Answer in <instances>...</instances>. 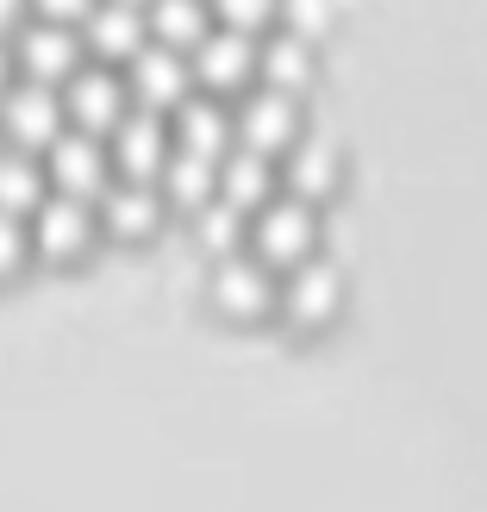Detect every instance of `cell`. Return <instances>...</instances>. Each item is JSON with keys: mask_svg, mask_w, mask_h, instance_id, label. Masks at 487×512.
I'll return each instance as SVG.
<instances>
[{"mask_svg": "<svg viewBox=\"0 0 487 512\" xmlns=\"http://www.w3.org/2000/svg\"><path fill=\"white\" fill-rule=\"evenodd\" d=\"M125 63H132V75H125V94H138V107L157 113V107H182V100H188L194 69H188V57H182L175 44H157V38H150V44H138Z\"/></svg>", "mask_w": 487, "mask_h": 512, "instance_id": "obj_9", "label": "cell"}, {"mask_svg": "<svg viewBox=\"0 0 487 512\" xmlns=\"http://www.w3.org/2000/svg\"><path fill=\"white\" fill-rule=\"evenodd\" d=\"M269 188H275V169H269V157H263V150L232 144V150L219 157V200H232L238 213H256L263 200H275Z\"/></svg>", "mask_w": 487, "mask_h": 512, "instance_id": "obj_14", "label": "cell"}, {"mask_svg": "<svg viewBox=\"0 0 487 512\" xmlns=\"http://www.w3.org/2000/svg\"><path fill=\"white\" fill-rule=\"evenodd\" d=\"M163 219V200L150 182H113L100 194V225H107L113 238H150Z\"/></svg>", "mask_w": 487, "mask_h": 512, "instance_id": "obj_17", "label": "cell"}, {"mask_svg": "<svg viewBox=\"0 0 487 512\" xmlns=\"http://www.w3.org/2000/svg\"><path fill=\"white\" fill-rule=\"evenodd\" d=\"M25 13H32V0H0V38H7V32H19V25H25Z\"/></svg>", "mask_w": 487, "mask_h": 512, "instance_id": "obj_27", "label": "cell"}, {"mask_svg": "<svg viewBox=\"0 0 487 512\" xmlns=\"http://www.w3.org/2000/svg\"><path fill=\"white\" fill-rule=\"evenodd\" d=\"M25 250H32V232H25L13 213H0V281H7V275L25 263Z\"/></svg>", "mask_w": 487, "mask_h": 512, "instance_id": "obj_24", "label": "cell"}, {"mask_svg": "<svg viewBox=\"0 0 487 512\" xmlns=\"http://www.w3.org/2000/svg\"><path fill=\"white\" fill-rule=\"evenodd\" d=\"M144 25L157 32V44L194 50L213 32V0H144Z\"/></svg>", "mask_w": 487, "mask_h": 512, "instance_id": "obj_18", "label": "cell"}, {"mask_svg": "<svg viewBox=\"0 0 487 512\" xmlns=\"http://www.w3.org/2000/svg\"><path fill=\"white\" fill-rule=\"evenodd\" d=\"M13 63L25 82H69L75 69H82V38H75V25L63 19H25L19 38H13Z\"/></svg>", "mask_w": 487, "mask_h": 512, "instance_id": "obj_4", "label": "cell"}, {"mask_svg": "<svg viewBox=\"0 0 487 512\" xmlns=\"http://www.w3.org/2000/svg\"><path fill=\"white\" fill-rule=\"evenodd\" d=\"M113 169H119V182H163V163H169V125L150 113V107H138V113H125L119 125H113Z\"/></svg>", "mask_w": 487, "mask_h": 512, "instance_id": "obj_7", "label": "cell"}, {"mask_svg": "<svg viewBox=\"0 0 487 512\" xmlns=\"http://www.w3.org/2000/svg\"><path fill=\"white\" fill-rule=\"evenodd\" d=\"M94 238V207L75 194H44L32 207V250L38 256H82Z\"/></svg>", "mask_w": 487, "mask_h": 512, "instance_id": "obj_12", "label": "cell"}, {"mask_svg": "<svg viewBox=\"0 0 487 512\" xmlns=\"http://www.w3.org/2000/svg\"><path fill=\"white\" fill-rule=\"evenodd\" d=\"M281 175H288V194L319 200V194L338 188V150L319 144V138H294V144H288V163H281Z\"/></svg>", "mask_w": 487, "mask_h": 512, "instance_id": "obj_19", "label": "cell"}, {"mask_svg": "<svg viewBox=\"0 0 487 512\" xmlns=\"http://www.w3.org/2000/svg\"><path fill=\"white\" fill-rule=\"evenodd\" d=\"M63 113H69V125H75V132H94V138H107L113 125H119L125 113H132V107H125V82H119L113 69H94V63H82V69H75L69 82H63Z\"/></svg>", "mask_w": 487, "mask_h": 512, "instance_id": "obj_8", "label": "cell"}, {"mask_svg": "<svg viewBox=\"0 0 487 512\" xmlns=\"http://www.w3.org/2000/svg\"><path fill=\"white\" fill-rule=\"evenodd\" d=\"M213 19L232 25V32H263V25L275 19V0H213Z\"/></svg>", "mask_w": 487, "mask_h": 512, "instance_id": "obj_23", "label": "cell"}, {"mask_svg": "<svg viewBox=\"0 0 487 512\" xmlns=\"http://www.w3.org/2000/svg\"><path fill=\"white\" fill-rule=\"evenodd\" d=\"M138 7H144V0H138Z\"/></svg>", "mask_w": 487, "mask_h": 512, "instance_id": "obj_29", "label": "cell"}, {"mask_svg": "<svg viewBox=\"0 0 487 512\" xmlns=\"http://www.w3.org/2000/svg\"><path fill=\"white\" fill-rule=\"evenodd\" d=\"M250 238H256V256H263L269 269H294L313 256V238H319V225H313V200H300V194H275L256 207L250 219Z\"/></svg>", "mask_w": 487, "mask_h": 512, "instance_id": "obj_1", "label": "cell"}, {"mask_svg": "<svg viewBox=\"0 0 487 512\" xmlns=\"http://www.w3.org/2000/svg\"><path fill=\"white\" fill-rule=\"evenodd\" d=\"M194 219H200V244H207L213 256H232V250L244 244V213L232 207V200H219V194H213Z\"/></svg>", "mask_w": 487, "mask_h": 512, "instance_id": "obj_22", "label": "cell"}, {"mask_svg": "<svg viewBox=\"0 0 487 512\" xmlns=\"http://www.w3.org/2000/svg\"><path fill=\"white\" fill-rule=\"evenodd\" d=\"M0 132H7L19 150H50L69 132V113H63V94L50 82H19L0 94Z\"/></svg>", "mask_w": 487, "mask_h": 512, "instance_id": "obj_2", "label": "cell"}, {"mask_svg": "<svg viewBox=\"0 0 487 512\" xmlns=\"http://www.w3.org/2000/svg\"><path fill=\"white\" fill-rule=\"evenodd\" d=\"M213 300L232 319H263L281 300V281H275V269L263 263V256L232 250V256H219V269H213Z\"/></svg>", "mask_w": 487, "mask_h": 512, "instance_id": "obj_10", "label": "cell"}, {"mask_svg": "<svg viewBox=\"0 0 487 512\" xmlns=\"http://www.w3.org/2000/svg\"><path fill=\"white\" fill-rule=\"evenodd\" d=\"M44 200V169H38V157L32 150H0V213H32Z\"/></svg>", "mask_w": 487, "mask_h": 512, "instance_id": "obj_21", "label": "cell"}, {"mask_svg": "<svg viewBox=\"0 0 487 512\" xmlns=\"http://www.w3.org/2000/svg\"><path fill=\"white\" fill-rule=\"evenodd\" d=\"M325 7H331V0H275V13L288 19V32H300V38L325 25Z\"/></svg>", "mask_w": 487, "mask_h": 512, "instance_id": "obj_25", "label": "cell"}, {"mask_svg": "<svg viewBox=\"0 0 487 512\" xmlns=\"http://www.w3.org/2000/svg\"><path fill=\"white\" fill-rule=\"evenodd\" d=\"M82 32H88V44L100 50V57H132L150 25H144L138 0H94L88 19H82Z\"/></svg>", "mask_w": 487, "mask_h": 512, "instance_id": "obj_15", "label": "cell"}, {"mask_svg": "<svg viewBox=\"0 0 487 512\" xmlns=\"http://www.w3.org/2000/svg\"><path fill=\"white\" fill-rule=\"evenodd\" d=\"M175 150H194V157H225L232 150V113L219 107L213 94H188L175 107Z\"/></svg>", "mask_w": 487, "mask_h": 512, "instance_id": "obj_13", "label": "cell"}, {"mask_svg": "<svg viewBox=\"0 0 487 512\" xmlns=\"http://www.w3.org/2000/svg\"><path fill=\"white\" fill-rule=\"evenodd\" d=\"M44 175L57 182V194H75V200H100L113 188V150L100 144L94 132H69L44 150Z\"/></svg>", "mask_w": 487, "mask_h": 512, "instance_id": "obj_3", "label": "cell"}, {"mask_svg": "<svg viewBox=\"0 0 487 512\" xmlns=\"http://www.w3.org/2000/svg\"><path fill=\"white\" fill-rule=\"evenodd\" d=\"M275 306H281V313H288L294 325L313 331V325H325V319L344 306V275L331 269L325 256H306V263L288 269V281H281V300H275Z\"/></svg>", "mask_w": 487, "mask_h": 512, "instance_id": "obj_11", "label": "cell"}, {"mask_svg": "<svg viewBox=\"0 0 487 512\" xmlns=\"http://www.w3.org/2000/svg\"><path fill=\"white\" fill-rule=\"evenodd\" d=\"M163 194L175 200V207L200 213V207L219 194V163H213V157H194V150H169V163H163Z\"/></svg>", "mask_w": 487, "mask_h": 512, "instance_id": "obj_20", "label": "cell"}, {"mask_svg": "<svg viewBox=\"0 0 487 512\" xmlns=\"http://www.w3.org/2000/svg\"><path fill=\"white\" fill-rule=\"evenodd\" d=\"M188 69H194V82L207 94H244L250 75H256V38L232 32V25H213V32L194 44Z\"/></svg>", "mask_w": 487, "mask_h": 512, "instance_id": "obj_6", "label": "cell"}, {"mask_svg": "<svg viewBox=\"0 0 487 512\" xmlns=\"http://www.w3.org/2000/svg\"><path fill=\"white\" fill-rule=\"evenodd\" d=\"M232 138L275 157V150H288L300 138V100L281 94V88H244L238 113H232Z\"/></svg>", "mask_w": 487, "mask_h": 512, "instance_id": "obj_5", "label": "cell"}, {"mask_svg": "<svg viewBox=\"0 0 487 512\" xmlns=\"http://www.w3.org/2000/svg\"><path fill=\"white\" fill-rule=\"evenodd\" d=\"M13 69H19V63H13V44H7V38H0V94H7V88L19 82V75H13Z\"/></svg>", "mask_w": 487, "mask_h": 512, "instance_id": "obj_28", "label": "cell"}, {"mask_svg": "<svg viewBox=\"0 0 487 512\" xmlns=\"http://www.w3.org/2000/svg\"><path fill=\"white\" fill-rule=\"evenodd\" d=\"M32 7H38V19H88V7H94V0H32Z\"/></svg>", "mask_w": 487, "mask_h": 512, "instance_id": "obj_26", "label": "cell"}, {"mask_svg": "<svg viewBox=\"0 0 487 512\" xmlns=\"http://www.w3.org/2000/svg\"><path fill=\"white\" fill-rule=\"evenodd\" d=\"M256 75H263V88L300 94L306 82H313V44L281 25V32H269L263 44H256Z\"/></svg>", "mask_w": 487, "mask_h": 512, "instance_id": "obj_16", "label": "cell"}]
</instances>
